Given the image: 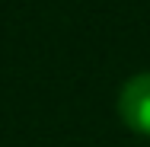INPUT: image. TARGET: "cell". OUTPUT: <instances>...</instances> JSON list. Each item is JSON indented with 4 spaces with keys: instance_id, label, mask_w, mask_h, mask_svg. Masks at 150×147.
Masks as SVG:
<instances>
[{
    "instance_id": "1",
    "label": "cell",
    "mask_w": 150,
    "mask_h": 147,
    "mask_svg": "<svg viewBox=\"0 0 150 147\" xmlns=\"http://www.w3.org/2000/svg\"><path fill=\"white\" fill-rule=\"evenodd\" d=\"M118 115L131 131L150 134V74H137L121 87Z\"/></svg>"
}]
</instances>
